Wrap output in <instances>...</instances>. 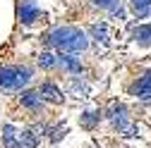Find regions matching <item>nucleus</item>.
<instances>
[{
    "label": "nucleus",
    "instance_id": "obj_3",
    "mask_svg": "<svg viewBox=\"0 0 151 148\" xmlns=\"http://www.w3.org/2000/svg\"><path fill=\"white\" fill-rule=\"evenodd\" d=\"M108 120H110V124L118 129V132H122L125 136H137V127L134 124H129V115H127V107L122 105V103H113L110 107H108V115H106Z\"/></svg>",
    "mask_w": 151,
    "mask_h": 148
},
{
    "label": "nucleus",
    "instance_id": "obj_2",
    "mask_svg": "<svg viewBox=\"0 0 151 148\" xmlns=\"http://www.w3.org/2000/svg\"><path fill=\"white\" fill-rule=\"evenodd\" d=\"M34 77L27 65H3L0 67V91H22Z\"/></svg>",
    "mask_w": 151,
    "mask_h": 148
},
{
    "label": "nucleus",
    "instance_id": "obj_15",
    "mask_svg": "<svg viewBox=\"0 0 151 148\" xmlns=\"http://www.w3.org/2000/svg\"><path fill=\"white\" fill-rule=\"evenodd\" d=\"M65 132H67L65 127H43V134H48L50 143H58V141L65 136Z\"/></svg>",
    "mask_w": 151,
    "mask_h": 148
},
{
    "label": "nucleus",
    "instance_id": "obj_1",
    "mask_svg": "<svg viewBox=\"0 0 151 148\" xmlns=\"http://www.w3.org/2000/svg\"><path fill=\"white\" fill-rule=\"evenodd\" d=\"M46 43L65 55H77L89 48V38L79 26H58L46 36Z\"/></svg>",
    "mask_w": 151,
    "mask_h": 148
},
{
    "label": "nucleus",
    "instance_id": "obj_12",
    "mask_svg": "<svg viewBox=\"0 0 151 148\" xmlns=\"http://www.w3.org/2000/svg\"><path fill=\"white\" fill-rule=\"evenodd\" d=\"M79 122H82L84 129H93V127H99V122H101V110H99V107L86 110V112L79 117Z\"/></svg>",
    "mask_w": 151,
    "mask_h": 148
},
{
    "label": "nucleus",
    "instance_id": "obj_18",
    "mask_svg": "<svg viewBox=\"0 0 151 148\" xmlns=\"http://www.w3.org/2000/svg\"><path fill=\"white\" fill-rule=\"evenodd\" d=\"M72 91H74V93L86 96V93H89V84H86V81H82V79H74V81H72Z\"/></svg>",
    "mask_w": 151,
    "mask_h": 148
},
{
    "label": "nucleus",
    "instance_id": "obj_10",
    "mask_svg": "<svg viewBox=\"0 0 151 148\" xmlns=\"http://www.w3.org/2000/svg\"><path fill=\"white\" fill-rule=\"evenodd\" d=\"M3 146L5 148H22L19 143V132L12 124H3Z\"/></svg>",
    "mask_w": 151,
    "mask_h": 148
},
{
    "label": "nucleus",
    "instance_id": "obj_5",
    "mask_svg": "<svg viewBox=\"0 0 151 148\" xmlns=\"http://www.w3.org/2000/svg\"><path fill=\"white\" fill-rule=\"evenodd\" d=\"M129 93L134 98H139V100H149L151 98V69H146L142 77L129 86Z\"/></svg>",
    "mask_w": 151,
    "mask_h": 148
},
{
    "label": "nucleus",
    "instance_id": "obj_6",
    "mask_svg": "<svg viewBox=\"0 0 151 148\" xmlns=\"http://www.w3.org/2000/svg\"><path fill=\"white\" fill-rule=\"evenodd\" d=\"M55 67H60L63 72L67 74H74V77H79L84 72V65L79 62V58H74V55H55Z\"/></svg>",
    "mask_w": 151,
    "mask_h": 148
},
{
    "label": "nucleus",
    "instance_id": "obj_7",
    "mask_svg": "<svg viewBox=\"0 0 151 148\" xmlns=\"http://www.w3.org/2000/svg\"><path fill=\"white\" fill-rule=\"evenodd\" d=\"M36 93H39V98H41V100H48V103H53V105H60V103L65 100L63 91L55 86L53 81H43V84L39 86V91H36Z\"/></svg>",
    "mask_w": 151,
    "mask_h": 148
},
{
    "label": "nucleus",
    "instance_id": "obj_13",
    "mask_svg": "<svg viewBox=\"0 0 151 148\" xmlns=\"http://www.w3.org/2000/svg\"><path fill=\"white\" fill-rule=\"evenodd\" d=\"M89 33H91V38H93V41H99V43H103V46L108 43V24H103V22L91 24Z\"/></svg>",
    "mask_w": 151,
    "mask_h": 148
},
{
    "label": "nucleus",
    "instance_id": "obj_8",
    "mask_svg": "<svg viewBox=\"0 0 151 148\" xmlns=\"http://www.w3.org/2000/svg\"><path fill=\"white\" fill-rule=\"evenodd\" d=\"M41 134H43V127H34V129H24V132L19 134V143L22 148H36L41 143Z\"/></svg>",
    "mask_w": 151,
    "mask_h": 148
},
{
    "label": "nucleus",
    "instance_id": "obj_16",
    "mask_svg": "<svg viewBox=\"0 0 151 148\" xmlns=\"http://www.w3.org/2000/svg\"><path fill=\"white\" fill-rule=\"evenodd\" d=\"M91 5L99 10H106V12H115L120 7V0H91Z\"/></svg>",
    "mask_w": 151,
    "mask_h": 148
},
{
    "label": "nucleus",
    "instance_id": "obj_9",
    "mask_svg": "<svg viewBox=\"0 0 151 148\" xmlns=\"http://www.w3.org/2000/svg\"><path fill=\"white\" fill-rule=\"evenodd\" d=\"M19 103H22V107L31 110V112H39V110L43 107V100L39 98V93H36V91H22Z\"/></svg>",
    "mask_w": 151,
    "mask_h": 148
},
{
    "label": "nucleus",
    "instance_id": "obj_17",
    "mask_svg": "<svg viewBox=\"0 0 151 148\" xmlns=\"http://www.w3.org/2000/svg\"><path fill=\"white\" fill-rule=\"evenodd\" d=\"M39 65H41L43 69H53V67H55V55H53V53H41V55H39Z\"/></svg>",
    "mask_w": 151,
    "mask_h": 148
},
{
    "label": "nucleus",
    "instance_id": "obj_11",
    "mask_svg": "<svg viewBox=\"0 0 151 148\" xmlns=\"http://www.w3.org/2000/svg\"><path fill=\"white\" fill-rule=\"evenodd\" d=\"M134 41H137L139 46H144V48L151 46V22H149V24L134 26Z\"/></svg>",
    "mask_w": 151,
    "mask_h": 148
},
{
    "label": "nucleus",
    "instance_id": "obj_4",
    "mask_svg": "<svg viewBox=\"0 0 151 148\" xmlns=\"http://www.w3.org/2000/svg\"><path fill=\"white\" fill-rule=\"evenodd\" d=\"M17 17H19L22 24H34L41 17V10L36 5V0H19L17 5Z\"/></svg>",
    "mask_w": 151,
    "mask_h": 148
},
{
    "label": "nucleus",
    "instance_id": "obj_14",
    "mask_svg": "<svg viewBox=\"0 0 151 148\" xmlns=\"http://www.w3.org/2000/svg\"><path fill=\"white\" fill-rule=\"evenodd\" d=\"M132 12H134L137 19L149 17L151 14V0H132Z\"/></svg>",
    "mask_w": 151,
    "mask_h": 148
}]
</instances>
